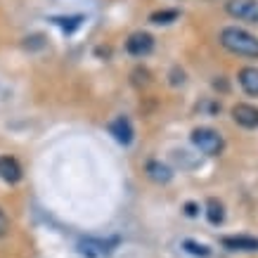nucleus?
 Masks as SVG:
<instances>
[{
    "instance_id": "17",
    "label": "nucleus",
    "mask_w": 258,
    "mask_h": 258,
    "mask_svg": "<svg viewBox=\"0 0 258 258\" xmlns=\"http://www.w3.org/2000/svg\"><path fill=\"white\" fill-rule=\"evenodd\" d=\"M185 213H187V216H197V204H185Z\"/></svg>"
},
{
    "instance_id": "4",
    "label": "nucleus",
    "mask_w": 258,
    "mask_h": 258,
    "mask_svg": "<svg viewBox=\"0 0 258 258\" xmlns=\"http://www.w3.org/2000/svg\"><path fill=\"white\" fill-rule=\"evenodd\" d=\"M116 242H104V239H95V237H86L79 242V253L86 258H104L111 253V246Z\"/></svg>"
},
{
    "instance_id": "2",
    "label": "nucleus",
    "mask_w": 258,
    "mask_h": 258,
    "mask_svg": "<svg viewBox=\"0 0 258 258\" xmlns=\"http://www.w3.org/2000/svg\"><path fill=\"white\" fill-rule=\"evenodd\" d=\"M189 138H192V145H195L199 152L209 154V157H218L220 152L225 149V140H223V135H220L218 131H213V128H206V125L195 128Z\"/></svg>"
},
{
    "instance_id": "8",
    "label": "nucleus",
    "mask_w": 258,
    "mask_h": 258,
    "mask_svg": "<svg viewBox=\"0 0 258 258\" xmlns=\"http://www.w3.org/2000/svg\"><path fill=\"white\" fill-rule=\"evenodd\" d=\"M223 246L230 251H258V239L256 237L237 235V237H225Z\"/></svg>"
},
{
    "instance_id": "12",
    "label": "nucleus",
    "mask_w": 258,
    "mask_h": 258,
    "mask_svg": "<svg viewBox=\"0 0 258 258\" xmlns=\"http://www.w3.org/2000/svg\"><path fill=\"white\" fill-rule=\"evenodd\" d=\"M206 218H209L211 225H220V223L225 220V209H223V204H220L218 199H213V197L206 202Z\"/></svg>"
},
{
    "instance_id": "6",
    "label": "nucleus",
    "mask_w": 258,
    "mask_h": 258,
    "mask_svg": "<svg viewBox=\"0 0 258 258\" xmlns=\"http://www.w3.org/2000/svg\"><path fill=\"white\" fill-rule=\"evenodd\" d=\"M232 118L244 128H258V107L239 102L232 107Z\"/></svg>"
},
{
    "instance_id": "15",
    "label": "nucleus",
    "mask_w": 258,
    "mask_h": 258,
    "mask_svg": "<svg viewBox=\"0 0 258 258\" xmlns=\"http://www.w3.org/2000/svg\"><path fill=\"white\" fill-rule=\"evenodd\" d=\"M62 29H67V31H74L76 26H81V17H74V19H55Z\"/></svg>"
},
{
    "instance_id": "5",
    "label": "nucleus",
    "mask_w": 258,
    "mask_h": 258,
    "mask_svg": "<svg viewBox=\"0 0 258 258\" xmlns=\"http://www.w3.org/2000/svg\"><path fill=\"white\" fill-rule=\"evenodd\" d=\"M125 50L133 57H145L154 50V38L147 31H135L131 38L125 40Z\"/></svg>"
},
{
    "instance_id": "11",
    "label": "nucleus",
    "mask_w": 258,
    "mask_h": 258,
    "mask_svg": "<svg viewBox=\"0 0 258 258\" xmlns=\"http://www.w3.org/2000/svg\"><path fill=\"white\" fill-rule=\"evenodd\" d=\"M147 175L154 182H168V180L173 178V173L168 166H164L161 161H149L147 164Z\"/></svg>"
},
{
    "instance_id": "13",
    "label": "nucleus",
    "mask_w": 258,
    "mask_h": 258,
    "mask_svg": "<svg viewBox=\"0 0 258 258\" xmlns=\"http://www.w3.org/2000/svg\"><path fill=\"white\" fill-rule=\"evenodd\" d=\"M182 249L187 251L189 256H197V258H209L211 256V249H209L206 244L195 242V239H185V242H182Z\"/></svg>"
},
{
    "instance_id": "3",
    "label": "nucleus",
    "mask_w": 258,
    "mask_h": 258,
    "mask_svg": "<svg viewBox=\"0 0 258 258\" xmlns=\"http://www.w3.org/2000/svg\"><path fill=\"white\" fill-rule=\"evenodd\" d=\"M227 15L246 22H258V0H227Z\"/></svg>"
},
{
    "instance_id": "16",
    "label": "nucleus",
    "mask_w": 258,
    "mask_h": 258,
    "mask_svg": "<svg viewBox=\"0 0 258 258\" xmlns=\"http://www.w3.org/2000/svg\"><path fill=\"white\" fill-rule=\"evenodd\" d=\"M8 227H10V220H8V216H5V211L0 209V237L8 232Z\"/></svg>"
},
{
    "instance_id": "1",
    "label": "nucleus",
    "mask_w": 258,
    "mask_h": 258,
    "mask_svg": "<svg viewBox=\"0 0 258 258\" xmlns=\"http://www.w3.org/2000/svg\"><path fill=\"white\" fill-rule=\"evenodd\" d=\"M220 45L242 57H256L258 59V38L253 33L244 31L239 26H225L220 31Z\"/></svg>"
},
{
    "instance_id": "9",
    "label": "nucleus",
    "mask_w": 258,
    "mask_h": 258,
    "mask_svg": "<svg viewBox=\"0 0 258 258\" xmlns=\"http://www.w3.org/2000/svg\"><path fill=\"white\" fill-rule=\"evenodd\" d=\"M239 86L246 95H253L258 97V69L256 67H244L239 71Z\"/></svg>"
},
{
    "instance_id": "7",
    "label": "nucleus",
    "mask_w": 258,
    "mask_h": 258,
    "mask_svg": "<svg viewBox=\"0 0 258 258\" xmlns=\"http://www.w3.org/2000/svg\"><path fill=\"white\" fill-rule=\"evenodd\" d=\"M109 133L116 138V142H121V145H131L133 142V125H131V121L125 116H116L114 121L109 123Z\"/></svg>"
},
{
    "instance_id": "14",
    "label": "nucleus",
    "mask_w": 258,
    "mask_h": 258,
    "mask_svg": "<svg viewBox=\"0 0 258 258\" xmlns=\"http://www.w3.org/2000/svg\"><path fill=\"white\" fill-rule=\"evenodd\" d=\"M178 17H180L178 10H157V12L149 15V22L152 24H171V22H175Z\"/></svg>"
},
{
    "instance_id": "10",
    "label": "nucleus",
    "mask_w": 258,
    "mask_h": 258,
    "mask_svg": "<svg viewBox=\"0 0 258 258\" xmlns=\"http://www.w3.org/2000/svg\"><path fill=\"white\" fill-rule=\"evenodd\" d=\"M0 178L5 182H17L22 178V166L12 157H0Z\"/></svg>"
}]
</instances>
